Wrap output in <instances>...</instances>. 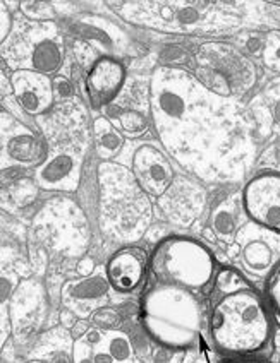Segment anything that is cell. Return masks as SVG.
Masks as SVG:
<instances>
[{"instance_id":"obj_1","label":"cell","mask_w":280,"mask_h":363,"mask_svg":"<svg viewBox=\"0 0 280 363\" xmlns=\"http://www.w3.org/2000/svg\"><path fill=\"white\" fill-rule=\"evenodd\" d=\"M148 105L160 144L189 177L218 182L241 175L248 134L236 100L208 91L186 69L158 65Z\"/></svg>"},{"instance_id":"obj_2","label":"cell","mask_w":280,"mask_h":363,"mask_svg":"<svg viewBox=\"0 0 280 363\" xmlns=\"http://www.w3.org/2000/svg\"><path fill=\"white\" fill-rule=\"evenodd\" d=\"M36 123L48 147L47 162L35 170L36 184L50 192L77 191L93 141L83 105L76 100L63 101L38 117Z\"/></svg>"},{"instance_id":"obj_3","label":"cell","mask_w":280,"mask_h":363,"mask_svg":"<svg viewBox=\"0 0 280 363\" xmlns=\"http://www.w3.org/2000/svg\"><path fill=\"white\" fill-rule=\"evenodd\" d=\"M274 313L265 295L253 286L218 296L210 315V337L218 353L253 357L274 340Z\"/></svg>"},{"instance_id":"obj_4","label":"cell","mask_w":280,"mask_h":363,"mask_svg":"<svg viewBox=\"0 0 280 363\" xmlns=\"http://www.w3.org/2000/svg\"><path fill=\"white\" fill-rule=\"evenodd\" d=\"M143 329L156 345L167 350H188L200 337L203 308L193 291L155 284L141 298Z\"/></svg>"},{"instance_id":"obj_5","label":"cell","mask_w":280,"mask_h":363,"mask_svg":"<svg viewBox=\"0 0 280 363\" xmlns=\"http://www.w3.org/2000/svg\"><path fill=\"white\" fill-rule=\"evenodd\" d=\"M100 225L114 238L138 240L150 226L154 206L131 168L114 162L98 164Z\"/></svg>"},{"instance_id":"obj_6","label":"cell","mask_w":280,"mask_h":363,"mask_svg":"<svg viewBox=\"0 0 280 363\" xmlns=\"http://www.w3.org/2000/svg\"><path fill=\"white\" fill-rule=\"evenodd\" d=\"M117 14L131 24L168 33L201 35L224 33L237 26L236 16L218 9V4L198 0H156V2H119Z\"/></svg>"},{"instance_id":"obj_7","label":"cell","mask_w":280,"mask_h":363,"mask_svg":"<svg viewBox=\"0 0 280 363\" xmlns=\"http://www.w3.org/2000/svg\"><path fill=\"white\" fill-rule=\"evenodd\" d=\"M150 269L156 281L196 291L215 279L217 261L205 243L184 235H171L154 247Z\"/></svg>"},{"instance_id":"obj_8","label":"cell","mask_w":280,"mask_h":363,"mask_svg":"<svg viewBox=\"0 0 280 363\" xmlns=\"http://www.w3.org/2000/svg\"><path fill=\"white\" fill-rule=\"evenodd\" d=\"M193 74L208 91L227 100L244 98L258 82L254 62L227 41H205L195 52Z\"/></svg>"},{"instance_id":"obj_9","label":"cell","mask_w":280,"mask_h":363,"mask_svg":"<svg viewBox=\"0 0 280 363\" xmlns=\"http://www.w3.org/2000/svg\"><path fill=\"white\" fill-rule=\"evenodd\" d=\"M2 45V62L12 72L31 71L45 76L59 72L64 62V36L55 21H14V30Z\"/></svg>"},{"instance_id":"obj_10","label":"cell","mask_w":280,"mask_h":363,"mask_svg":"<svg viewBox=\"0 0 280 363\" xmlns=\"http://www.w3.org/2000/svg\"><path fill=\"white\" fill-rule=\"evenodd\" d=\"M2 172L14 168H40L47 162L48 147L42 134H36L21 118L2 108L0 122Z\"/></svg>"},{"instance_id":"obj_11","label":"cell","mask_w":280,"mask_h":363,"mask_svg":"<svg viewBox=\"0 0 280 363\" xmlns=\"http://www.w3.org/2000/svg\"><path fill=\"white\" fill-rule=\"evenodd\" d=\"M242 209L249 223L280 235V172H258L241 192Z\"/></svg>"},{"instance_id":"obj_12","label":"cell","mask_w":280,"mask_h":363,"mask_svg":"<svg viewBox=\"0 0 280 363\" xmlns=\"http://www.w3.org/2000/svg\"><path fill=\"white\" fill-rule=\"evenodd\" d=\"M72 363H139L129 334L122 329L92 325L81 340L72 343Z\"/></svg>"},{"instance_id":"obj_13","label":"cell","mask_w":280,"mask_h":363,"mask_svg":"<svg viewBox=\"0 0 280 363\" xmlns=\"http://www.w3.org/2000/svg\"><path fill=\"white\" fill-rule=\"evenodd\" d=\"M163 218L181 226H189L203 213L207 204L205 189L188 175H176L171 187L156 199Z\"/></svg>"},{"instance_id":"obj_14","label":"cell","mask_w":280,"mask_h":363,"mask_svg":"<svg viewBox=\"0 0 280 363\" xmlns=\"http://www.w3.org/2000/svg\"><path fill=\"white\" fill-rule=\"evenodd\" d=\"M131 172L139 187L155 199H158L176 179L168 155L151 143L136 146L131 158Z\"/></svg>"},{"instance_id":"obj_15","label":"cell","mask_w":280,"mask_h":363,"mask_svg":"<svg viewBox=\"0 0 280 363\" xmlns=\"http://www.w3.org/2000/svg\"><path fill=\"white\" fill-rule=\"evenodd\" d=\"M127 79L126 65L115 57H98L85 77V89L95 110L109 106L117 100Z\"/></svg>"},{"instance_id":"obj_16","label":"cell","mask_w":280,"mask_h":363,"mask_svg":"<svg viewBox=\"0 0 280 363\" xmlns=\"http://www.w3.org/2000/svg\"><path fill=\"white\" fill-rule=\"evenodd\" d=\"M11 93L16 103L24 113L30 117H42L48 113L55 103V91H53V79L40 72L18 71L12 72Z\"/></svg>"},{"instance_id":"obj_17","label":"cell","mask_w":280,"mask_h":363,"mask_svg":"<svg viewBox=\"0 0 280 363\" xmlns=\"http://www.w3.org/2000/svg\"><path fill=\"white\" fill-rule=\"evenodd\" d=\"M72 30L81 40L104 50L107 57L129 55L133 50V41L126 35V31L104 16H81V18L74 19Z\"/></svg>"},{"instance_id":"obj_18","label":"cell","mask_w":280,"mask_h":363,"mask_svg":"<svg viewBox=\"0 0 280 363\" xmlns=\"http://www.w3.org/2000/svg\"><path fill=\"white\" fill-rule=\"evenodd\" d=\"M146 254L138 247H124L110 255L105 266V276L114 291L133 293L146 278Z\"/></svg>"},{"instance_id":"obj_19","label":"cell","mask_w":280,"mask_h":363,"mask_svg":"<svg viewBox=\"0 0 280 363\" xmlns=\"http://www.w3.org/2000/svg\"><path fill=\"white\" fill-rule=\"evenodd\" d=\"M109 288L110 284L107 281V276H90V278L69 281L63 290L65 308H69L81 319L93 315L95 312L104 308L102 303L105 302Z\"/></svg>"},{"instance_id":"obj_20","label":"cell","mask_w":280,"mask_h":363,"mask_svg":"<svg viewBox=\"0 0 280 363\" xmlns=\"http://www.w3.org/2000/svg\"><path fill=\"white\" fill-rule=\"evenodd\" d=\"M241 213L242 209V199L237 196H230L225 201L213 209L212 213V230L215 233L218 240L230 243L237 237L239 226H241Z\"/></svg>"},{"instance_id":"obj_21","label":"cell","mask_w":280,"mask_h":363,"mask_svg":"<svg viewBox=\"0 0 280 363\" xmlns=\"http://www.w3.org/2000/svg\"><path fill=\"white\" fill-rule=\"evenodd\" d=\"M93 144L102 162H110L124 147V135L109 117H97L92 125Z\"/></svg>"},{"instance_id":"obj_22","label":"cell","mask_w":280,"mask_h":363,"mask_svg":"<svg viewBox=\"0 0 280 363\" xmlns=\"http://www.w3.org/2000/svg\"><path fill=\"white\" fill-rule=\"evenodd\" d=\"M241 261L249 272L257 276H269L274 269L275 252L265 238H249L241 247Z\"/></svg>"},{"instance_id":"obj_23","label":"cell","mask_w":280,"mask_h":363,"mask_svg":"<svg viewBox=\"0 0 280 363\" xmlns=\"http://www.w3.org/2000/svg\"><path fill=\"white\" fill-rule=\"evenodd\" d=\"M117 129L122 132L124 138H141L143 134L148 130L150 127L151 118H148L141 110L138 108H127L124 111H119L117 113Z\"/></svg>"},{"instance_id":"obj_24","label":"cell","mask_w":280,"mask_h":363,"mask_svg":"<svg viewBox=\"0 0 280 363\" xmlns=\"http://www.w3.org/2000/svg\"><path fill=\"white\" fill-rule=\"evenodd\" d=\"M248 286H251L248 279L237 269H234V267H220L217 271L215 279H213V288H215V293L218 296L229 295V293L239 291Z\"/></svg>"},{"instance_id":"obj_25","label":"cell","mask_w":280,"mask_h":363,"mask_svg":"<svg viewBox=\"0 0 280 363\" xmlns=\"http://www.w3.org/2000/svg\"><path fill=\"white\" fill-rule=\"evenodd\" d=\"M259 101H262V106L271 118V122L280 127V77L269 82L263 88L262 94H259Z\"/></svg>"},{"instance_id":"obj_26","label":"cell","mask_w":280,"mask_h":363,"mask_svg":"<svg viewBox=\"0 0 280 363\" xmlns=\"http://www.w3.org/2000/svg\"><path fill=\"white\" fill-rule=\"evenodd\" d=\"M262 62L263 67L280 76V30H271L266 33Z\"/></svg>"},{"instance_id":"obj_27","label":"cell","mask_w":280,"mask_h":363,"mask_svg":"<svg viewBox=\"0 0 280 363\" xmlns=\"http://www.w3.org/2000/svg\"><path fill=\"white\" fill-rule=\"evenodd\" d=\"M19 12L26 19L36 21V23H48V21L55 19L57 12L55 6L52 2H31V0H24L19 2Z\"/></svg>"},{"instance_id":"obj_28","label":"cell","mask_w":280,"mask_h":363,"mask_svg":"<svg viewBox=\"0 0 280 363\" xmlns=\"http://www.w3.org/2000/svg\"><path fill=\"white\" fill-rule=\"evenodd\" d=\"M265 298L269 302L271 313L280 323V261L269 272L265 281Z\"/></svg>"},{"instance_id":"obj_29","label":"cell","mask_w":280,"mask_h":363,"mask_svg":"<svg viewBox=\"0 0 280 363\" xmlns=\"http://www.w3.org/2000/svg\"><path fill=\"white\" fill-rule=\"evenodd\" d=\"M38 189L40 185L36 184V180L31 179H19L18 182L11 185L9 192L12 201L16 202L18 206H28L31 202H35L36 196H38Z\"/></svg>"},{"instance_id":"obj_30","label":"cell","mask_w":280,"mask_h":363,"mask_svg":"<svg viewBox=\"0 0 280 363\" xmlns=\"http://www.w3.org/2000/svg\"><path fill=\"white\" fill-rule=\"evenodd\" d=\"M265 38L266 35H262V33L248 31L241 36V50L246 53V55H254L262 57L263 47H265Z\"/></svg>"},{"instance_id":"obj_31","label":"cell","mask_w":280,"mask_h":363,"mask_svg":"<svg viewBox=\"0 0 280 363\" xmlns=\"http://www.w3.org/2000/svg\"><path fill=\"white\" fill-rule=\"evenodd\" d=\"M95 328L102 329H117L119 328V315L110 308H100L92 315Z\"/></svg>"},{"instance_id":"obj_32","label":"cell","mask_w":280,"mask_h":363,"mask_svg":"<svg viewBox=\"0 0 280 363\" xmlns=\"http://www.w3.org/2000/svg\"><path fill=\"white\" fill-rule=\"evenodd\" d=\"M0 43H4L14 30V19H12L11 12L6 9V2H0Z\"/></svg>"},{"instance_id":"obj_33","label":"cell","mask_w":280,"mask_h":363,"mask_svg":"<svg viewBox=\"0 0 280 363\" xmlns=\"http://www.w3.org/2000/svg\"><path fill=\"white\" fill-rule=\"evenodd\" d=\"M53 91H55V96L60 98V103L71 101V98L74 96L71 81L64 76H57L53 79Z\"/></svg>"},{"instance_id":"obj_34","label":"cell","mask_w":280,"mask_h":363,"mask_svg":"<svg viewBox=\"0 0 280 363\" xmlns=\"http://www.w3.org/2000/svg\"><path fill=\"white\" fill-rule=\"evenodd\" d=\"M183 57H184V50L179 47H167L163 48L162 52V59L166 62L163 65H168V67H177V64L183 60Z\"/></svg>"},{"instance_id":"obj_35","label":"cell","mask_w":280,"mask_h":363,"mask_svg":"<svg viewBox=\"0 0 280 363\" xmlns=\"http://www.w3.org/2000/svg\"><path fill=\"white\" fill-rule=\"evenodd\" d=\"M95 267H97L95 259L90 257V255H85V257H81L80 261H77L76 272L81 276V278H90V276L95 272Z\"/></svg>"},{"instance_id":"obj_36","label":"cell","mask_w":280,"mask_h":363,"mask_svg":"<svg viewBox=\"0 0 280 363\" xmlns=\"http://www.w3.org/2000/svg\"><path fill=\"white\" fill-rule=\"evenodd\" d=\"M90 328H92V325H90L88 323H86L85 319L77 320L76 325H74V328L71 329V337H72L74 341H76V340H81V337H83L85 334L90 331Z\"/></svg>"},{"instance_id":"obj_37","label":"cell","mask_w":280,"mask_h":363,"mask_svg":"<svg viewBox=\"0 0 280 363\" xmlns=\"http://www.w3.org/2000/svg\"><path fill=\"white\" fill-rule=\"evenodd\" d=\"M60 323H63V325H65V328H69V331H71L77 323V315L69 311V308H64V311L60 312Z\"/></svg>"},{"instance_id":"obj_38","label":"cell","mask_w":280,"mask_h":363,"mask_svg":"<svg viewBox=\"0 0 280 363\" xmlns=\"http://www.w3.org/2000/svg\"><path fill=\"white\" fill-rule=\"evenodd\" d=\"M220 363H271L265 358H257V357H242V358H230V360L220 362Z\"/></svg>"},{"instance_id":"obj_39","label":"cell","mask_w":280,"mask_h":363,"mask_svg":"<svg viewBox=\"0 0 280 363\" xmlns=\"http://www.w3.org/2000/svg\"><path fill=\"white\" fill-rule=\"evenodd\" d=\"M271 343H274V346H275V352L280 354V329H277V331H275Z\"/></svg>"},{"instance_id":"obj_40","label":"cell","mask_w":280,"mask_h":363,"mask_svg":"<svg viewBox=\"0 0 280 363\" xmlns=\"http://www.w3.org/2000/svg\"><path fill=\"white\" fill-rule=\"evenodd\" d=\"M28 363H52L50 360H45V358H36V360H30Z\"/></svg>"}]
</instances>
